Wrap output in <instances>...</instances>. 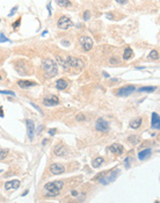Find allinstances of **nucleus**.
<instances>
[{
	"label": "nucleus",
	"mask_w": 160,
	"mask_h": 203,
	"mask_svg": "<svg viewBox=\"0 0 160 203\" xmlns=\"http://www.w3.org/2000/svg\"><path fill=\"white\" fill-rule=\"evenodd\" d=\"M42 69L43 71H44L45 75L49 78H52L57 75V73H58V66H57L56 62L52 61L51 58H45L43 59L42 62Z\"/></svg>",
	"instance_id": "f257e3e1"
},
{
	"label": "nucleus",
	"mask_w": 160,
	"mask_h": 203,
	"mask_svg": "<svg viewBox=\"0 0 160 203\" xmlns=\"http://www.w3.org/2000/svg\"><path fill=\"white\" fill-rule=\"evenodd\" d=\"M63 186H64L63 181H52V182L47 183L44 186V189L47 191V196H50V197L58 196Z\"/></svg>",
	"instance_id": "f03ea898"
},
{
	"label": "nucleus",
	"mask_w": 160,
	"mask_h": 203,
	"mask_svg": "<svg viewBox=\"0 0 160 203\" xmlns=\"http://www.w3.org/2000/svg\"><path fill=\"white\" fill-rule=\"evenodd\" d=\"M84 62L80 61V59L75 58V57L69 56L66 59H65V64H64V69H69V67H84Z\"/></svg>",
	"instance_id": "7ed1b4c3"
},
{
	"label": "nucleus",
	"mask_w": 160,
	"mask_h": 203,
	"mask_svg": "<svg viewBox=\"0 0 160 203\" xmlns=\"http://www.w3.org/2000/svg\"><path fill=\"white\" fill-rule=\"evenodd\" d=\"M79 45L84 51H89L92 48H93V40H92L89 36L84 35V36H81L79 39Z\"/></svg>",
	"instance_id": "20e7f679"
},
{
	"label": "nucleus",
	"mask_w": 160,
	"mask_h": 203,
	"mask_svg": "<svg viewBox=\"0 0 160 203\" xmlns=\"http://www.w3.org/2000/svg\"><path fill=\"white\" fill-rule=\"evenodd\" d=\"M118 174H120V169H113V171H110V173L107 175V177L100 178L99 182L103 183V185H108V183H110V182H114V181L117 179Z\"/></svg>",
	"instance_id": "39448f33"
},
{
	"label": "nucleus",
	"mask_w": 160,
	"mask_h": 203,
	"mask_svg": "<svg viewBox=\"0 0 160 203\" xmlns=\"http://www.w3.org/2000/svg\"><path fill=\"white\" fill-rule=\"evenodd\" d=\"M57 26H58L59 29H62V30H67L69 28H71L73 26V22L71 21V19L67 18V16H60L59 18V20L57 21Z\"/></svg>",
	"instance_id": "423d86ee"
},
{
	"label": "nucleus",
	"mask_w": 160,
	"mask_h": 203,
	"mask_svg": "<svg viewBox=\"0 0 160 203\" xmlns=\"http://www.w3.org/2000/svg\"><path fill=\"white\" fill-rule=\"evenodd\" d=\"M135 91H136V87L132 86V85H129V86H123V87L116 89L115 94L116 95H118V96H128L131 93H134Z\"/></svg>",
	"instance_id": "0eeeda50"
},
{
	"label": "nucleus",
	"mask_w": 160,
	"mask_h": 203,
	"mask_svg": "<svg viewBox=\"0 0 160 203\" xmlns=\"http://www.w3.org/2000/svg\"><path fill=\"white\" fill-rule=\"evenodd\" d=\"M19 63H20V64L15 65V70L19 72V74H21V75H29V73H30V70H29L28 65H24V62L23 61H20Z\"/></svg>",
	"instance_id": "6e6552de"
},
{
	"label": "nucleus",
	"mask_w": 160,
	"mask_h": 203,
	"mask_svg": "<svg viewBox=\"0 0 160 203\" xmlns=\"http://www.w3.org/2000/svg\"><path fill=\"white\" fill-rule=\"evenodd\" d=\"M50 172L52 173L53 175H58L62 174V173L65 172V167L62 164H58V162H55V164H51L50 165Z\"/></svg>",
	"instance_id": "1a4fd4ad"
},
{
	"label": "nucleus",
	"mask_w": 160,
	"mask_h": 203,
	"mask_svg": "<svg viewBox=\"0 0 160 203\" xmlns=\"http://www.w3.org/2000/svg\"><path fill=\"white\" fill-rule=\"evenodd\" d=\"M95 128H96V130H99V131H101V132H106L109 129V124H108V122L104 121L103 118H99V120L96 121Z\"/></svg>",
	"instance_id": "9d476101"
},
{
	"label": "nucleus",
	"mask_w": 160,
	"mask_h": 203,
	"mask_svg": "<svg viewBox=\"0 0 160 203\" xmlns=\"http://www.w3.org/2000/svg\"><path fill=\"white\" fill-rule=\"evenodd\" d=\"M26 125H27V134H28L29 139H34V134H35V124L31 120H26Z\"/></svg>",
	"instance_id": "9b49d317"
},
{
	"label": "nucleus",
	"mask_w": 160,
	"mask_h": 203,
	"mask_svg": "<svg viewBox=\"0 0 160 203\" xmlns=\"http://www.w3.org/2000/svg\"><path fill=\"white\" fill-rule=\"evenodd\" d=\"M109 151L113 153H115V154H117V156H121L124 151V147L122 144H120V143H114V144H112L109 146Z\"/></svg>",
	"instance_id": "f8f14e48"
},
{
	"label": "nucleus",
	"mask_w": 160,
	"mask_h": 203,
	"mask_svg": "<svg viewBox=\"0 0 160 203\" xmlns=\"http://www.w3.org/2000/svg\"><path fill=\"white\" fill-rule=\"evenodd\" d=\"M53 153H55L56 156H58V157L65 156V154H66V149H65L64 144H62V143L56 144L55 147H53Z\"/></svg>",
	"instance_id": "ddd939ff"
},
{
	"label": "nucleus",
	"mask_w": 160,
	"mask_h": 203,
	"mask_svg": "<svg viewBox=\"0 0 160 203\" xmlns=\"http://www.w3.org/2000/svg\"><path fill=\"white\" fill-rule=\"evenodd\" d=\"M43 103L45 106H49V107H50V106H56V105L59 103V99L56 95H52L50 97H44V99H43Z\"/></svg>",
	"instance_id": "4468645a"
},
{
	"label": "nucleus",
	"mask_w": 160,
	"mask_h": 203,
	"mask_svg": "<svg viewBox=\"0 0 160 203\" xmlns=\"http://www.w3.org/2000/svg\"><path fill=\"white\" fill-rule=\"evenodd\" d=\"M152 129L159 130L160 129V116L157 113H152V121H151Z\"/></svg>",
	"instance_id": "2eb2a0df"
},
{
	"label": "nucleus",
	"mask_w": 160,
	"mask_h": 203,
	"mask_svg": "<svg viewBox=\"0 0 160 203\" xmlns=\"http://www.w3.org/2000/svg\"><path fill=\"white\" fill-rule=\"evenodd\" d=\"M37 84L35 81H30V80H19L18 81V86L21 88H29V87H34Z\"/></svg>",
	"instance_id": "dca6fc26"
},
{
	"label": "nucleus",
	"mask_w": 160,
	"mask_h": 203,
	"mask_svg": "<svg viewBox=\"0 0 160 203\" xmlns=\"http://www.w3.org/2000/svg\"><path fill=\"white\" fill-rule=\"evenodd\" d=\"M20 187V181L19 180H12L8 181V182L5 183V189L6 190H9V189H18Z\"/></svg>",
	"instance_id": "f3484780"
},
{
	"label": "nucleus",
	"mask_w": 160,
	"mask_h": 203,
	"mask_svg": "<svg viewBox=\"0 0 160 203\" xmlns=\"http://www.w3.org/2000/svg\"><path fill=\"white\" fill-rule=\"evenodd\" d=\"M151 153H152V150H151V149H145V150L140 151V152L138 153V159H139V160H144V159L150 158Z\"/></svg>",
	"instance_id": "a211bd4d"
},
{
	"label": "nucleus",
	"mask_w": 160,
	"mask_h": 203,
	"mask_svg": "<svg viewBox=\"0 0 160 203\" xmlns=\"http://www.w3.org/2000/svg\"><path fill=\"white\" fill-rule=\"evenodd\" d=\"M142 122H143V118L142 117H136L134 120L130 121V128L132 129H138L140 125H142Z\"/></svg>",
	"instance_id": "6ab92c4d"
},
{
	"label": "nucleus",
	"mask_w": 160,
	"mask_h": 203,
	"mask_svg": "<svg viewBox=\"0 0 160 203\" xmlns=\"http://www.w3.org/2000/svg\"><path fill=\"white\" fill-rule=\"evenodd\" d=\"M67 86H69V83L65 79H59V80H57V83H56V88L59 89V91H64Z\"/></svg>",
	"instance_id": "aec40b11"
},
{
	"label": "nucleus",
	"mask_w": 160,
	"mask_h": 203,
	"mask_svg": "<svg viewBox=\"0 0 160 203\" xmlns=\"http://www.w3.org/2000/svg\"><path fill=\"white\" fill-rule=\"evenodd\" d=\"M132 57H134V51H132V49L131 48H126L125 51H124V53H123V59L129 61V59H131Z\"/></svg>",
	"instance_id": "412c9836"
},
{
	"label": "nucleus",
	"mask_w": 160,
	"mask_h": 203,
	"mask_svg": "<svg viewBox=\"0 0 160 203\" xmlns=\"http://www.w3.org/2000/svg\"><path fill=\"white\" fill-rule=\"evenodd\" d=\"M102 164H103V158H102V157H97V158H95L93 161H92V166H93L94 168L100 167Z\"/></svg>",
	"instance_id": "4be33fe9"
},
{
	"label": "nucleus",
	"mask_w": 160,
	"mask_h": 203,
	"mask_svg": "<svg viewBox=\"0 0 160 203\" xmlns=\"http://www.w3.org/2000/svg\"><path fill=\"white\" fill-rule=\"evenodd\" d=\"M56 2L59 7H63V8H67L71 6V1L70 0H56Z\"/></svg>",
	"instance_id": "5701e85b"
},
{
	"label": "nucleus",
	"mask_w": 160,
	"mask_h": 203,
	"mask_svg": "<svg viewBox=\"0 0 160 203\" xmlns=\"http://www.w3.org/2000/svg\"><path fill=\"white\" fill-rule=\"evenodd\" d=\"M156 86H146V87H140L138 88L139 92H147V93H152V92L156 91Z\"/></svg>",
	"instance_id": "b1692460"
},
{
	"label": "nucleus",
	"mask_w": 160,
	"mask_h": 203,
	"mask_svg": "<svg viewBox=\"0 0 160 203\" xmlns=\"http://www.w3.org/2000/svg\"><path fill=\"white\" fill-rule=\"evenodd\" d=\"M128 142L130 143V144H132V145H136L139 143V137H137V136H130L128 138Z\"/></svg>",
	"instance_id": "393cba45"
},
{
	"label": "nucleus",
	"mask_w": 160,
	"mask_h": 203,
	"mask_svg": "<svg viewBox=\"0 0 160 203\" xmlns=\"http://www.w3.org/2000/svg\"><path fill=\"white\" fill-rule=\"evenodd\" d=\"M148 58L150 59H158L159 58V52L157 50H152L148 55Z\"/></svg>",
	"instance_id": "a878e982"
},
{
	"label": "nucleus",
	"mask_w": 160,
	"mask_h": 203,
	"mask_svg": "<svg viewBox=\"0 0 160 203\" xmlns=\"http://www.w3.org/2000/svg\"><path fill=\"white\" fill-rule=\"evenodd\" d=\"M8 151L7 150H4V149H0V160H2V159L6 158Z\"/></svg>",
	"instance_id": "bb28decb"
},
{
	"label": "nucleus",
	"mask_w": 160,
	"mask_h": 203,
	"mask_svg": "<svg viewBox=\"0 0 160 203\" xmlns=\"http://www.w3.org/2000/svg\"><path fill=\"white\" fill-rule=\"evenodd\" d=\"M89 19H91V13H89V10H85L84 12V20L88 21Z\"/></svg>",
	"instance_id": "cd10ccee"
},
{
	"label": "nucleus",
	"mask_w": 160,
	"mask_h": 203,
	"mask_svg": "<svg viewBox=\"0 0 160 203\" xmlns=\"http://www.w3.org/2000/svg\"><path fill=\"white\" fill-rule=\"evenodd\" d=\"M0 94H6V95H12V96H15V93L12 91H0Z\"/></svg>",
	"instance_id": "c85d7f7f"
},
{
	"label": "nucleus",
	"mask_w": 160,
	"mask_h": 203,
	"mask_svg": "<svg viewBox=\"0 0 160 203\" xmlns=\"http://www.w3.org/2000/svg\"><path fill=\"white\" fill-rule=\"evenodd\" d=\"M21 19H22V18H19L18 20H16L15 22L13 23V28H14V29H16V28H19V27H20V23H21Z\"/></svg>",
	"instance_id": "c756f323"
},
{
	"label": "nucleus",
	"mask_w": 160,
	"mask_h": 203,
	"mask_svg": "<svg viewBox=\"0 0 160 203\" xmlns=\"http://www.w3.org/2000/svg\"><path fill=\"white\" fill-rule=\"evenodd\" d=\"M75 120L77 121H85L86 117L84 116V114H78V115L75 116Z\"/></svg>",
	"instance_id": "7c9ffc66"
},
{
	"label": "nucleus",
	"mask_w": 160,
	"mask_h": 203,
	"mask_svg": "<svg viewBox=\"0 0 160 203\" xmlns=\"http://www.w3.org/2000/svg\"><path fill=\"white\" fill-rule=\"evenodd\" d=\"M8 41H9V40L6 39V37H5V35L1 32V34H0V43H2V42H8Z\"/></svg>",
	"instance_id": "2f4dec72"
},
{
	"label": "nucleus",
	"mask_w": 160,
	"mask_h": 203,
	"mask_svg": "<svg viewBox=\"0 0 160 203\" xmlns=\"http://www.w3.org/2000/svg\"><path fill=\"white\" fill-rule=\"evenodd\" d=\"M16 10H18V6L13 7V8H12V10H10V13H9V14H8V16H12V15H13V14H14V13L16 12Z\"/></svg>",
	"instance_id": "473e14b6"
},
{
	"label": "nucleus",
	"mask_w": 160,
	"mask_h": 203,
	"mask_svg": "<svg viewBox=\"0 0 160 203\" xmlns=\"http://www.w3.org/2000/svg\"><path fill=\"white\" fill-rule=\"evenodd\" d=\"M106 16H107L109 20H115V16H114L112 13H107V14H106Z\"/></svg>",
	"instance_id": "72a5a7b5"
},
{
	"label": "nucleus",
	"mask_w": 160,
	"mask_h": 203,
	"mask_svg": "<svg viewBox=\"0 0 160 203\" xmlns=\"http://www.w3.org/2000/svg\"><path fill=\"white\" fill-rule=\"evenodd\" d=\"M117 4H121V5H124V4H126L128 2V0H115Z\"/></svg>",
	"instance_id": "f704fd0d"
},
{
	"label": "nucleus",
	"mask_w": 160,
	"mask_h": 203,
	"mask_svg": "<svg viewBox=\"0 0 160 203\" xmlns=\"http://www.w3.org/2000/svg\"><path fill=\"white\" fill-rule=\"evenodd\" d=\"M110 63L112 64H118V59H116V58H110Z\"/></svg>",
	"instance_id": "c9c22d12"
},
{
	"label": "nucleus",
	"mask_w": 160,
	"mask_h": 203,
	"mask_svg": "<svg viewBox=\"0 0 160 203\" xmlns=\"http://www.w3.org/2000/svg\"><path fill=\"white\" fill-rule=\"evenodd\" d=\"M71 195H72L73 197H77L78 195H79V193H78L77 190H72V191H71Z\"/></svg>",
	"instance_id": "e433bc0d"
},
{
	"label": "nucleus",
	"mask_w": 160,
	"mask_h": 203,
	"mask_svg": "<svg viewBox=\"0 0 160 203\" xmlns=\"http://www.w3.org/2000/svg\"><path fill=\"white\" fill-rule=\"evenodd\" d=\"M48 10H49V15H51V4H48Z\"/></svg>",
	"instance_id": "4c0bfd02"
},
{
	"label": "nucleus",
	"mask_w": 160,
	"mask_h": 203,
	"mask_svg": "<svg viewBox=\"0 0 160 203\" xmlns=\"http://www.w3.org/2000/svg\"><path fill=\"white\" fill-rule=\"evenodd\" d=\"M0 117H4V109H2V107H0Z\"/></svg>",
	"instance_id": "58836bf2"
},
{
	"label": "nucleus",
	"mask_w": 160,
	"mask_h": 203,
	"mask_svg": "<svg viewBox=\"0 0 160 203\" xmlns=\"http://www.w3.org/2000/svg\"><path fill=\"white\" fill-rule=\"evenodd\" d=\"M62 44H64V45H66V47H69L70 43L67 42V41H62Z\"/></svg>",
	"instance_id": "ea45409f"
},
{
	"label": "nucleus",
	"mask_w": 160,
	"mask_h": 203,
	"mask_svg": "<svg viewBox=\"0 0 160 203\" xmlns=\"http://www.w3.org/2000/svg\"><path fill=\"white\" fill-rule=\"evenodd\" d=\"M56 132V129H51V130H49V134L50 135H53Z\"/></svg>",
	"instance_id": "a19ab883"
},
{
	"label": "nucleus",
	"mask_w": 160,
	"mask_h": 203,
	"mask_svg": "<svg viewBox=\"0 0 160 203\" xmlns=\"http://www.w3.org/2000/svg\"><path fill=\"white\" fill-rule=\"evenodd\" d=\"M103 75H104V77H106V78H109V74H108V73H107V72H103Z\"/></svg>",
	"instance_id": "79ce46f5"
},
{
	"label": "nucleus",
	"mask_w": 160,
	"mask_h": 203,
	"mask_svg": "<svg viewBox=\"0 0 160 203\" xmlns=\"http://www.w3.org/2000/svg\"><path fill=\"white\" fill-rule=\"evenodd\" d=\"M28 194V190H26V191H23V194H22V196H24V195H27Z\"/></svg>",
	"instance_id": "37998d69"
},
{
	"label": "nucleus",
	"mask_w": 160,
	"mask_h": 203,
	"mask_svg": "<svg viewBox=\"0 0 160 203\" xmlns=\"http://www.w3.org/2000/svg\"><path fill=\"white\" fill-rule=\"evenodd\" d=\"M1 79H2V78H1V75H0V81H1Z\"/></svg>",
	"instance_id": "c03bdc74"
}]
</instances>
